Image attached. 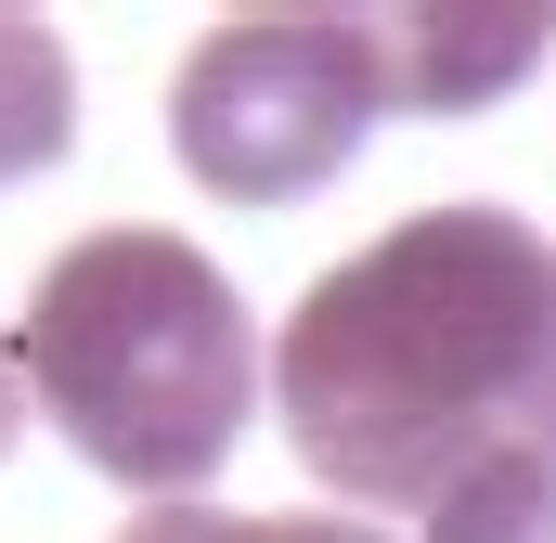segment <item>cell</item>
I'll use <instances>...</instances> for the list:
<instances>
[{
	"instance_id": "7a4b0ae2",
	"label": "cell",
	"mask_w": 556,
	"mask_h": 543,
	"mask_svg": "<svg viewBox=\"0 0 556 543\" xmlns=\"http://www.w3.org/2000/svg\"><path fill=\"white\" fill-rule=\"evenodd\" d=\"M13 363H26V402L117 492H155V505H194V479H220L260 402V337H247L233 272L155 220L78 233L39 272Z\"/></svg>"
},
{
	"instance_id": "277c9868",
	"label": "cell",
	"mask_w": 556,
	"mask_h": 543,
	"mask_svg": "<svg viewBox=\"0 0 556 543\" xmlns=\"http://www.w3.org/2000/svg\"><path fill=\"white\" fill-rule=\"evenodd\" d=\"M376 26V78L402 117H479L531 78V52L556 39L544 0H402V13H363Z\"/></svg>"
},
{
	"instance_id": "52a82bcc",
	"label": "cell",
	"mask_w": 556,
	"mask_h": 543,
	"mask_svg": "<svg viewBox=\"0 0 556 543\" xmlns=\"http://www.w3.org/2000/svg\"><path fill=\"white\" fill-rule=\"evenodd\" d=\"M117 543H389L350 505H285V518H233V505H142Z\"/></svg>"
},
{
	"instance_id": "3957f363",
	"label": "cell",
	"mask_w": 556,
	"mask_h": 543,
	"mask_svg": "<svg viewBox=\"0 0 556 543\" xmlns=\"http://www.w3.org/2000/svg\"><path fill=\"white\" fill-rule=\"evenodd\" d=\"M376 117H389V78H376V26L363 13H233L168 78L181 168L207 194H233V207L324 194Z\"/></svg>"
},
{
	"instance_id": "6da1fadb",
	"label": "cell",
	"mask_w": 556,
	"mask_h": 543,
	"mask_svg": "<svg viewBox=\"0 0 556 543\" xmlns=\"http://www.w3.org/2000/svg\"><path fill=\"white\" fill-rule=\"evenodd\" d=\"M556 337V247L518 207H415L298 285L273 337L285 440L350 505H440L453 466L531 427Z\"/></svg>"
},
{
	"instance_id": "ba28073f",
	"label": "cell",
	"mask_w": 556,
	"mask_h": 543,
	"mask_svg": "<svg viewBox=\"0 0 556 543\" xmlns=\"http://www.w3.org/2000/svg\"><path fill=\"white\" fill-rule=\"evenodd\" d=\"M26 414H39V402H26V363H13V337H0V453H13V427H26Z\"/></svg>"
},
{
	"instance_id": "9c48e42d",
	"label": "cell",
	"mask_w": 556,
	"mask_h": 543,
	"mask_svg": "<svg viewBox=\"0 0 556 543\" xmlns=\"http://www.w3.org/2000/svg\"><path fill=\"white\" fill-rule=\"evenodd\" d=\"M531 440H556V337H544V376H531Z\"/></svg>"
},
{
	"instance_id": "8992f818",
	"label": "cell",
	"mask_w": 556,
	"mask_h": 543,
	"mask_svg": "<svg viewBox=\"0 0 556 543\" xmlns=\"http://www.w3.org/2000/svg\"><path fill=\"white\" fill-rule=\"evenodd\" d=\"M78 142V78H65V39L39 13H0V181H39L65 168Z\"/></svg>"
},
{
	"instance_id": "5b68a950",
	"label": "cell",
	"mask_w": 556,
	"mask_h": 543,
	"mask_svg": "<svg viewBox=\"0 0 556 543\" xmlns=\"http://www.w3.org/2000/svg\"><path fill=\"white\" fill-rule=\"evenodd\" d=\"M427 543H556V440H492L479 466H453V492L427 505Z\"/></svg>"
}]
</instances>
